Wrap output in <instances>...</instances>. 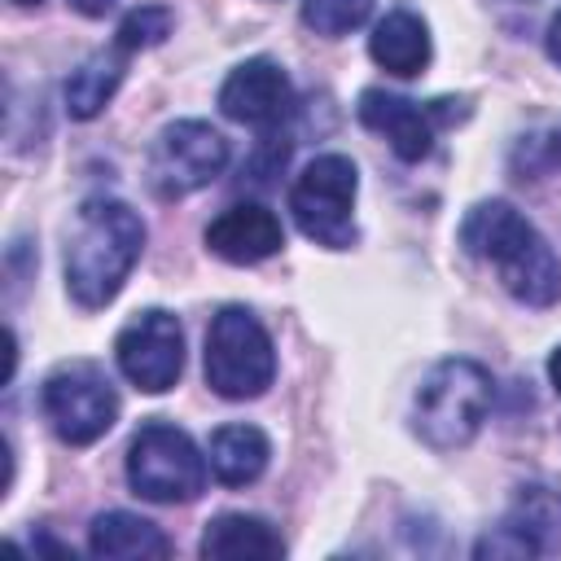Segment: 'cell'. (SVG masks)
Returning <instances> with one entry per match:
<instances>
[{"instance_id":"1","label":"cell","mask_w":561,"mask_h":561,"mask_svg":"<svg viewBox=\"0 0 561 561\" xmlns=\"http://www.w3.org/2000/svg\"><path fill=\"white\" fill-rule=\"evenodd\" d=\"M145 250V219L118 197H88L66 232V294L96 311L118 298Z\"/></svg>"},{"instance_id":"2","label":"cell","mask_w":561,"mask_h":561,"mask_svg":"<svg viewBox=\"0 0 561 561\" xmlns=\"http://www.w3.org/2000/svg\"><path fill=\"white\" fill-rule=\"evenodd\" d=\"M465 254L491 263L500 285L526 307H552L561 298V259L539 237V228L508 202H478L460 224Z\"/></svg>"},{"instance_id":"3","label":"cell","mask_w":561,"mask_h":561,"mask_svg":"<svg viewBox=\"0 0 561 561\" xmlns=\"http://www.w3.org/2000/svg\"><path fill=\"white\" fill-rule=\"evenodd\" d=\"M491 412V373L478 359H438L412 399V425L416 434L438 447L456 451L465 447Z\"/></svg>"},{"instance_id":"4","label":"cell","mask_w":561,"mask_h":561,"mask_svg":"<svg viewBox=\"0 0 561 561\" xmlns=\"http://www.w3.org/2000/svg\"><path fill=\"white\" fill-rule=\"evenodd\" d=\"M355 193H359L355 162L346 153H320L294 175L289 215H294V224L307 241H316L324 250H351L359 241Z\"/></svg>"},{"instance_id":"5","label":"cell","mask_w":561,"mask_h":561,"mask_svg":"<svg viewBox=\"0 0 561 561\" xmlns=\"http://www.w3.org/2000/svg\"><path fill=\"white\" fill-rule=\"evenodd\" d=\"M276 377L267 329L245 307H224L206 329V386L219 399H259Z\"/></svg>"},{"instance_id":"6","label":"cell","mask_w":561,"mask_h":561,"mask_svg":"<svg viewBox=\"0 0 561 561\" xmlns=\"http://www.w3.org/2000/svg\"><path fill=\"white\" fill-rule=\"evenodd\" d=\"M127 482L140 500L188 504L206 486V456L171 421H145L127 447Z\"/></svg>"},{"instance_id":"7","label":"cell","mask_w":561,"mask_h":561,"mask_svg":"<svg viewBox=\"0 0 561 561\" xmlns=\"http://www.w3.org/2000/svg\"><path fill=\"white\" fill-rule=\"evenodd\" d=\"M39 408L66 447H88L118 421V394L110 377L88 359L53 368L39 386Z\"/></svg>"},{"instance_id":"8","label":"cell","mask_w":561,"mask_h":561,"mask_svg":"<svg viewBox=\"0 0 561 561\" xmlns=\"http://www.w3.org/2000/svg\"><path fill=\"white\" fill-rule=\"evenodd\" d=\"M224 167H228V140L202 118H180L158 131L149 162H145V180L153 197L180 202L206 188L215 175H224Z\"/></svg>"},{"instance_id":"9","label":"cell","mask_w":561,"mask_h":561,"mask_svg":"<svg viewBox=\"0 0 561 561\" xmlns=\"http://www.w3.org/2000/svg\"><path fill=\"white\" fill-rule=\"evenodd\" d=\"M114 359H118V373L136 390H145V394L171 390L184 373V329H180V320L162 307L136 311L114 337Z\"/></svg>"},{"instance_id":"10","label":"cell","mask_w":561,"mask_h":561,"mask_svg":"<svg viewBox=\"0 0 561 561\" xmlns=\"http://www.w3.org/2000/svg\"><path fill=\"white\" fill-rule=\"evenodd\" d=\"M456 105L460 101H412V96H399V92H386V88H364L355 114L368 131L386 136L394 158L421 162V158H430L438 127L465 114Z\"/></svg>"},{"instance_id":"11","label":"cell","mask_w":561,"mask_h":561,"mask_svg":"<svg viewBox=\"0 0 561 561\" xmlns=\"http://www.w3.org/2000/svg\"><path fill=\"white\" fill-rule=\"evenodd\" d=\"M219 110L245 127H276L294 110V83L272 57H250L219 83Z\"/></svg>"},{"instance_id":"12","label":"cell","mask_w":561,"mask_h":561,"mask_svg":"<svg viewBox=\"0 0 561 561\" xmlns=\"http://www.w3.org/2000/svg\"><path fill=\"white\" fill-rule=\"evenodd\" d=\"M280 245H285V228L263 202H232L206 224V250L237 267L263 263L280 254Z\"/></svg>"},{"instance_id":"13","label":"cell","mask_w":561,"mask_h":561,"mask_svg":"<svg viewBox=\"0 0 561 561\" xmlns=\"http://www.w3.org/2000/svg\"><path fill=\"white\" fill-rule=\"evenodd\" d=\"M430 53H434L430 26H425L412 9L386 13V18L373 26V35H368V57H373L386 75H399V79L421 75V70L430 66Z\"/></svg>"},{"instance_id":"14","label":"cell","mask_w":561,"mask_h":561,"mask_svg":"<svg viewBox=\"0 0 561 561\" xmlns=\"http://www.w3.org/2000/svg\"><path fill=\"white\" fill-rule=\"evenodd\" d=\"M88 552L92 557H110V561H140V557H167L171 552V539L136 517V513H123V508H110V513H96L92 526H88Z\"/></svg>"},{"instance_id":"15","label":"cell","mask_w":561,"mask_h":561,"mask_svg":"<svg viewBox=\"0 0 561 561\" xmlns=\"http://www.w3.org/2000/svg\"><path fill=\"white\" fill-rule=\"evenodd\" d=\"M197 548L202 557H215V561H241V557H280L285 539L276 535L272 522L254 513H219L206 522Z\"/></svg>"},{"instance_id":"16","label":"cell","mask_w":561,"mask_h":561,"mask_svg":"<svg viewBox=\"0 0 561 561\" xmlns=\"http://www.w3.org/2000/svg\"><path fill=\"white\" fill-rule=\"evenodd\" d=\"M267 456H272V443L259 425H245V421H232V425H219L210 434V469L224 486H245L254 482L263 469H267Z\"/></svg>"},{"instance_id":"17","label":"cell","mask_w":561,"mask_h":561,"mask_svg":"<svg viewBox=\"0 0 561 561\" xmlns=\"http://www.w3.org/2000/svg\"><path fill=\"white\" fill-rule=\"evenodd\" d=\"M123 66H127V53L118 44L83 57L70 70V79H66V110H70V118H79V123L96 118L114 101V92L123 83Z\"/></svg>"},{"instance_id":"18","label":"cell","mask_w":561,"mask_h":561,"mask_svg":"<svg viewBox=\"0 0 561 561\" xmlns=\"http://www.w3.org/2000/svg\"><path fill=\"white\" fill-rule=\"evenodd\" d=\"M504 522H513L522 535H530L539 552L561 548V486L557 482H526V486H517Z\"/></svg>"},{"instance_id":"19","label":"cell","mask_w":561,"mask_h":561,"mask_svg":"<svg viewBox=\"0 0 561 561\" xmlns=\"http://www.w3.org/2000/svg\"><path fill=\"white\" fill-rule=\"evenodd\" d=\"M373 13V0H302V26L324 35V39H342L355 26H364Z\"/></svg>"},{"instance_id":"20","label":"cell","mask_w":561,"mask_h":561,"mask_svg":"<svg viewBox=\"0 0 561 561\" xmlns=\"http://www.w3.org/2000/svg\"><path fill=\"white\" fill-rule=\"evenodd\" d=\"M171 26H175L171 9H162V4H140V9H131V13L118 22L114 44H118L123 53H140V48L162 44V39L171 35Z\"/></svg>"},{"instance_id":"21","label":"cell","mask_w":561,"mask_h":561,"mask_svg":"<svg viewBox=\"0 0 561 561\" xmlns=\"http://www.w3.org/2000/svg\"><path fill=\"white\" fill-rule=\"evenodd\" d=\"M473 557L486 561V557H543V552L535 548L530 535H522L513 522H504V526H495L491 535H482V539L473 543Z\"/></svg>"},{"instance_id":"22","label":"cell","mask_w":561,"mask_h":561,"mask_svg":"<svg viewBox=\"0 0 561 561\" xmlns=\"http://www.w3.org/2000/svg\"><path fill=\"white\" fill-rule=\"evenodd\" d=\"M526 153H517L522 162ZM543 167H561V127H552L548 136H530V158H526V175L543 171Z\"/></svg>"},{"instance_id":"23","label":"cell","mask_w":561,"mask_h":561,"mask_svg":"<svg viewBox=\"0 0 561 561\" xmlns=\"http://www.w3.org/2000/svg\"><path fill=\"white\" fill-rule=\"evenodd\" d=\"M70 9H79L83 18H105L114 9V0H70Z\"/></svg>"},{"instance_id":"24","label":"cell","mask_w":561,"mask_h":561,"mask_svg":"<svg viewBox=\"0 0 561 561\" xmlns=\"http://www.w3.org/2000/svg\"><path fill=\"white\" fill-rule=\"evenodd\" d=\"M548 57L561 66V13L548 22Z\"/></svg>"},{"instance_id":"25","label":"cell","mask_w":561,"mask_h":561,"mask_svg":"<svg viewBox=\"0 0 561 561\" xmlns=\"http://www.w3.org/2000/svg\"><path fill=\"white\" fill-rule=\"evenodd\" d=\"M548 381H552V390L561 394V346L548 355Z\"/></svg>"},{"instance_id":"26","label":"cell","mask_w":561,"mask_h":561,"mask_svg":"<svg viewBox=\"0 0 561 561\" xmlns=\"http://www.w3.org/2000/svg\"><path fill=\"white\" fill-rule=\"evenodd\" d=\"M13 4H39V0H13Z\"/></svg>"}]
</instances>
